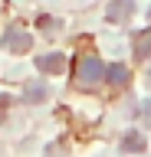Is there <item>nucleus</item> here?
Masks as SVG:
<instances>
[{"label": "nucleus", "mask_w": 151, "mask_h": 157, "mask_svg": "<svg viewBox=\"0 0 151 157\" xmlns=\"http://www.w3.org/2000/svg\"><path fill=\"white\" fill-rule=\"evenodd\" d=\"M131 13H135L131 0H112L109 10H105V20L109 23H125V20H131Z\"/></svg>", "instance_id": "obj_3"}, {"label": "nucleus", "mask_w": 151, "mask_h": 157, "mask_svg": "<svg viewBox=\"0 0 151 157\" xmlns=\"http://www.w3.org/2000/svg\"><path fill=\"white\" fill-rule=\"evenodd\" d=\"M105 72H109V69L102 66L95 56H85V59L79 62V69H76V78H79L82 88H92V85H99L102 78H105Z\"/></svg>", "instance_id": "obj_1"}, {"label": "nucleus", "mask_w": 151, "mask_h": 157, "mask_svg": "<svg viewBox=\"0 0 151 157\" xmlns=\"http://www.w3.org/2000/svg\"><path fill=\"white\" fill-rule=\"evenodd\" d=\"M105 78H109L115 88H121V85H128V82H131V69L125 66V62H115V66H109Z\"/></svg>", "instance_id": "obj_6"}, {"label": "nucleus", "mask_w": 151, "mask_h": 157, "mask_svg": "<svg viewBox=\"0 0 151 157\" xmlns=\"http://www.w3.org/2000/svg\"><path fill=\"white\" fill-rule=\"evenodd\" d=\"M135 52H138V59H151V29L135 39Z\"/></svg>", "instance_id": "obj_8"}, {"label": "nucleus", "mask_w": 151, "mask_h": 157, "mask_svg": "<svg viewBox=\"0 0 151 157\" xmlns=\"http://www.w3.org/2000/svg\"><path fill=\"white\" fill-rule=\"evenodd\" d=\"M148 85H151V72H148Z\"/></svg>", "instance_id": "obj_11"}, {"label": "nucleus", "mask_w": 151, "mask_h": 157, "mask_svg": "<svg viewBox=\"0 0 151 157\" xmlns=\"http://www.w3.org/2000/svg\"><path fill=\"white\" fill-rule=\"evenodd\" d=\"M148 23H151V10H148Z\"/></svg>", "instance_id": "obj_10"}, {"label": "nucleus", "mask_w": 151, "mask_h": 157, "mask_svg": "<svg viewBox=\"0 0 151 157\" xmlns=\"http://www.w3.org/2000/svg\"><path fill=\"white\" fill-rule=\"evenodd\" d=\"M145 147H148V141H145L141 131H128V134L121 137V151H125V154H141Z\"/></svg>", "instance_id": "obj_7"}, {"label": "nucleus", "mask_w": 151, "mask_h": 157, "mask_svg": "<svg viewBox=\"0 0 151 157\" xmlns=\"http://www.w3.org/2000/svg\"><path fill=\"white\" fill-rule=\"evenodd\" d=\"M30 46H33V36L26 33V29L10 26L7 33H3V49H7V52H26Z\"/></svg>", "instance_id": "obj_2"}, {"label": "nucleus", "mask_w": 151, "mask_h": 157, "mask_svg": "<svg viewBox=\"0 0 151 157\" xmlns=\"http://www.w3.org/2000/svg\"><path fill=\"white\" fill-rule=\"evenodd\" d=\"M36 69L46 72V75H59L66 69V56L62 52H46V56H36Z\"/></svg>", "instance_id": "obj_4"}, {"label": "nucleus", "mask_w": 151, "mask_h": 157, "mask_svg": "<svg viewBox=\"0 0 151 157\" xmlns=\"http://www.w3.org/2000/svg\"><path fill=\"white\" fill-rule=\"evenodd\" d=\"M141 118L151 124V101H141Z\"/></svg>", "instance_id": "obj_9"}, {"label": "nucleus", "mask_w": 151, "mask_h": 157, "mask_svg": "<svg viewBox=\"0 0 151 157\" xmlns=\"http://www.w3.org/2000/svg\"><path fill=\"white\" fill-rule=\"evenodd\" d=\"M46 95H50V88H46V82H40V78H30V82L23 85V101H26V105H40V101H46Z\"/></svg>", "instance_id": "obj_5"}]
</instances>
